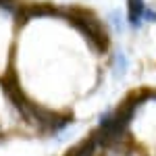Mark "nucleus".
I'll return each mask as SVG.
<instances>
[{"instance_id": "nucleus-1", "label": "nucleus", "mask_w": 156, "mask_h": 156, "mask_svg": "<svg viewBox=\"0 0 156 156\" xmlns=\"http://www.w3.org/2000/svg\"><path fill=\"white\" fill-rule=\"evenodd\" d=\"M21 123L31 125L19 104V100L12 94L9 81L0 79V142H4L9 135H12L15 129H19L17 125H21Z\"/></svg>"}, {"instance_id": "nucleus-2", "label": "nucleus", "mask_w": 156, "mask_h": 156, "mask_svg": "<svg viewBox=\"0 0 156 156\" xmlns=\"http://www.w3.org/2000/svg\"><path fill=\"white\" fill-rule=\"evenodd\" d=\"M121 144H123V142H119V144H108L110 148H115V154H112V156H129V152H123V150H119Z\"/></svg>"}]
</instances>
